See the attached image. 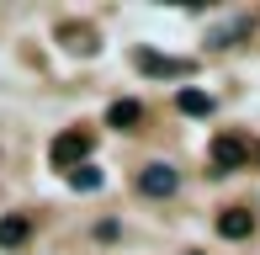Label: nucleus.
I'll use <instances>...</instances> for the list:
<instances>
[{"label":"nucleus","instance_id":"9b49d317","mask_svg":"<svg viewBox=\"0 0 260 255\" xmlns=\"http://www.w3.org/2000/svg\"><path fill=\"white\" fill-rule=\"evenodd\" d=\"M64 38H69V48H80V53L96 48V43H90V27H64Z\"/></svg>","mask_w":260,"mask_h":255},{"label":"nucleus","instance_id":"1a4fd4ad","mask_svg":"<svg viewBox=\"0 0 260 255\" xmlns=\"http://www.w3.org/2000/svg\"><path fill=\"white\" fill-rule=\"evenodd\" d=\"M175 107H181L186 117H207V112H212V96H207V90H181Z\"/></svg>","mask_w":260,"mask_h":255},{"label":"nucleus","instance_id":"39448f33","mask_svg":"<svg viewBox=\"0 0 260 255\" xmlns=\"http://www.w3.org/2000/svg\"><path fill=\"white\" fill-rule=\"evenodd\" d=\"M250 32H255V16H229V21H218V27L207 32V43L212 48H234V43L250 38Z\"/></svg>","mask_w":260,"mask_h":255},{"label":"nucleus","instance_id":"0eeeda50","mask_svg":"<svg viewBox=\"0 0 260 255\" xmlns=\"http://www.w3.org/2000/svg\"><path fill=\"white\" fill-rule=\"evenodd\" d=\"M138 122H144V107H138L133 96H122V101L106 107V128H122V133H127V128H138Z\"/></svg>","mask_w":260,"mask_h":255},{"label":"nucleus","instance_id":"9d476101","mask_svg":"<svg viewBox=\"0 0 260 255\" xmlns=\"http://www.w3.org/2000/svg\"><path fill=\"white\" fill-rule=\"evenodd\" d=\"M101 170L96 165H75V170H69V186H75V192H101Z\"/></svg>","mask_w":260,"mask_h":255},{"label":"nucleus","instance_id":"7ed1b4c3","mask_svg":"<svg viewBox=\"0 0 260 255\" xmlns=\"http://www.w3.org/2000/svg\"><path fill=\"white\" fill-rule=\"evenodd\" d=\"M133 64L144 69V75H159V80L191 75V64H186V59H165V53H154V48H138V53H133Z\"/></svg>","mask_w":260,"mask_h":255},{"label":"nucleus","instance_id":"423d86ee","mask_svg":"<svg viewBox=\"0 0 260 255\" xmlns=\"http://www.w3.org/2000/svg\"><path fill=\"white\" fill-rule=\"evenodd\" d=\"M27 234H32V218L27 213H6V218H0V250H21Z\"/></svg>","mask_w":260,"mask_h":255},{"label":"nucleus","instance_id":"20e7f679","mask_svg":"<svg viewBox=\"0 0 260 255\" xmlns=\"http://www.w3.org/2000/svg\"><path fill=\"white\" fill-rule=\"evenodd\" d=\"M244 160H250V144H244V138H234V133L212 138V165L218 170H239Z\"/></svg>","mask_w":260,"mask_h":255},{"label":"nucleus","instance_id":"f03ea898","mask_svg":"<svg viewBox=\"0 0 260 255\" xmlns=\"http://www.w3.org/2000/svg\"><path fill=\"white\" fill-rule=\"evenodd\" d=\"M85 154H90V133H80V128H75V133H58V138H53V149H48V160H53L58 170L85 165Z\"/></svg>","mask_w":260,"mask_h":255},{"label":"nucleus","instance_id":"6e6552de","mask_svg":"<svg viewBox=\"0 0 260 255\" xmlns=\"http://www.w3.org/2000/svg\"><path fill=\"white\" fill-rule=\"evenodd\" d=\"M218 234H223V239H250V234H255V218L244 213V207H229V213L218 218Z\"/></svg>","mask_w":260,"mask_h":255},{"label":"nucleus","instance_id":"f257e3e1","mask_svg":"<svg viewBox=\"0 0 260 255\" xmlns=\"http://www.w3.org/2000/svg\"><path fill=\"white\" fill-rule=\"evenodd\" d=\"M138 192H144V197H175V192H181V170L165 165V160H154V165L138 170Z\"/></svg>","mask_w":260,"mask_h":255},{"label":"nucleus","instance_id":"f8f14e48","mask_svg":"<svg viewBox=\"0 0 260 255\" xmlns=\"http://www.w3.org/2000/svg\"><path fill=\"white\" fill-rule=\"evenodd\" d=\"M191 255H197V250H191Z\"/></svg>","mask_w":260,"mask_h":255}]
</instances>
